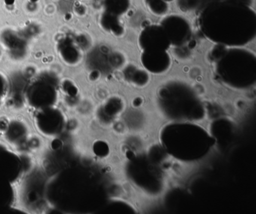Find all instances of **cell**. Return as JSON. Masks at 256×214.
Returning a JSON list of instances; mask_svg holds the SVG:
<instances>
[{"label":"cell","mask_w":256,"mask_h":214,"mask_svg":"<svg viewBox=\"0 0 256 214\" xmlns=\"http://www.w3.org/2000/svg\"><path fill=\"white\" fill-rule=\"evenodd\" d=\"M203 35L216 44L242 46L256 36V13L252 7L227 0L204 7L198 16Z\"/></svg>","instance_id":"1"},{"label":"cell","mask_w":256,"mask_h":214,"mask_svg":"<svg viewBox=\"0 0 256 214\" xmlns=\"http://www.w3.org/2000/svg\"><path fill=\"white\" fill-rule=\"evenodd\" d=\"M217 77L226 86L246 89L256 81V57L241 46L216 44L210 52Z\"/></svg>","instance_id":"2"},{"label":"cell","mask_w":256,"mask_h":214,"mask_svg":"<svg viewBox=\"0 0 256 214\" xmlns=\"http://www.w3.org/2000/svg\"><path fill=\"white\" fill-rule=\"evenodd\" d=\"M58 80L52 73H42L28 85L25 98L28 104L36 109L54 106L58 100Z\"/></svg>","instance_id":"3"},{"label":"cell","mask_w":256,"mask_h":214,"mask_svg":"<svg viewBox=\"0 0 256 214\" xmlns=\"http://www.w3.org/2000/svg\"><path fill=\"white\" fill-rule=\"evenodd\" d=\"M36 128L47 137L60 134L66 125L64 112L54 106L38 109L34 118Z\"/></svg>","instance_id":"4"},{"label":"cell","mask_w":256,"mask_h":214,"mask_svg":"<svg viewBox=\"0 0 256 214\" xmlns=\"http://www.w3.org/2000/svg\"><path fill=\"white\" fill-rule=\"evenodd\" d=\"M160 25L164 28L170 45L180 46L190 41L192 30L190 22L181 15L172 14L162 19Z\"/></svg>","instance_id":"5"},{"label":"cell","mask_w":256,"mask_h":214,"mask_svg":"<svg viewBox=\"0 0 256 214\" xmlns=\"http://www.w3.org/2000/svg\"><path fill=\"white\" fill-rule=\"evenodd\" d=\"M138 44L143 51H167L172 46L166 30L160 24L144 27L139 34Z\"/></svg>","instance_id":"6"},{"label":"cell","mask_w":256,"mask_h":214,"mask_svg":"<svg viewBox=\"0 0 256 214\" xmlns=\"http://www.w3.org/2000/svg\"><path fill=\"white\" fill-rule=\"evenodd\" d=\"M140 61L144 68L154 74L168 71L172 65V58L167 51H143Z\"/></svg>","instance_id":"7"},{"label":"cell","mask_w":256,"mask_h":214,"mask_svg":"<svg viewBox=\"0 0 256 214\" xmlns=\"http://www.w3.org/2000/svg\"><path fill=\"white\" fill-rule=\"evenodd\" d=\"M82 47L78 37L76 40L72 36H64L58 43L60 58L68 65H77L80 62L83 57Z\"/></svg>","instance_id":"8"},{"label":"cell","mask_w":256,"mask_h":214,"mask_svg":"<svg viewBox=\"0 0 256 214\" xmlns=\"http://www.w3.org/2000/svg\"><path fill=\"white\" fill-rule=\"evenodd\" d=\"M0 42L8 48L10 50H18L22 48H26V40L23 36L19 34L17 30L11 28H6L2 30L0 33Z\"/></svg>","instance_id":"9"},{"label":"cell","mask_w":256,"mask_h":214,"mask_svg":"<svg viewBox=\"0 0 256 214\" xmlns=\"http://www.w3.org/2000/svg\"><path fill=\"white\" fill-rule=\"evenodd\" d=\"M100 23L104 31L114 36H122L125 32L124 25L121 23L120 17L103 12L100 15Z\"/></svg>","instance_id":"10"},{"label":"cell","mask_w":256,"mask_h":214,"mask_svg":"<svg viewBox=\"0 0 256 214\" xmlns=\"http://www.w3.org/2000/svg\"><path fill=\"white\" fill-rule=\"evenodd\" d=\"M124 77L130 83L137 86H145L149 82V74L148 72L133 64L126 67L124 70Z\"/></svg>","instance_id":"11"},{"label":"cell","mask_w":256,"mask_h":214,"mask_svg":"<svg viewBox=\"0 0 256 214\" xmlns=\"http://www.w3.org/2000/svg\"><path fill=\"white\" fill-rule=\"evenodd\" d=\"M26 131L28 127H26V124L19 122V121H14L7 125L5 130L6 139L10 143H18L26 138L28 134Z\"/></svg>","instance_id":"12"},{"label":"cell","mask_w":256,"mask_h":214,"mask_svg":"<svg viewBox=\"0 0 256 214\" xmlns=\"http://www.w3.org/2000/svg\"><path fill=\"white\" fill-rule=\"evenodd\" d=\"M130 5L131 0H102V11L121 17L128 11Z\"/></svg>","instance_id":"13"},{"label":"cell","mask_w":256,"mask_h":214,"mask_svg":"<svg viewBox=\"0 0 256 214\" xmlns=\"http://www.w3.org/2000/svg\"><path fill=\"white\" fill-rule=\"evenodd\" d=\"M150 11L156 16H163L168 11L169 5L164 0H144Z\"/></svg>","instance_id":"14"},{"label":"cell","mask_w":256,"mask_h":214,"mask_svg":"<svg viewBox=\"0 0 256 214\" xmlns=\"http://www.w3.org/2000/svg\"><path fill=\"white\" fill-rule=\"evenodd\" d=\"M178 7L185 13L200 10V0H176Z\"/></svg>","instance_id":"15"},{"label":"cell","mask_w":256,"mask_h":214,"mask_svg":"<svg viewBox=\"0 0 256 214\" xmlns=\"http://www.w3.org/2000/svg\"><path fill=\"white\" fill-rule=\"evenodd\" d=\"M60 87L64 93L71 97H74L78 91L76 84L68 79H64L60 83Z\"/></svg>","instance_id":"16"},{"label":"cell","mask_w":256,"mask_h":214,"mask_svg":"<svg viewBox=\"0 0 256 214\" xmlns=\"http://www.w3.org/2000/svg\"><path fill=\"white\" fill-rule=\"evenodd\" d=\"M8 90V81L6 76L0 71V103L6 97Z\"/></svg>","instance_id":"17"},{"label":"cell","mask_w":256,"mask_h":214,"mask_svg":"<svg viewBox=\"0 0 256 214\" xmlns=\"http://www.w3.org/2000/svg\"><path fill=\"white\" fill-rule=\"evenodd\" d=\"M227 1H232V2L239 3V4L250 6V7H252V5L253 4V2H254V0H227Z\"/></svg>","instance_id":"18"},{"label":"cell","mask_w":256,"mask_h":214,"mask_svg":"<svg viewBox=\"0 0 256 214\" xmlns=\"http://www.w3.org/2000/svg\"><path fill=\"white\" fill-rule=\"evenodd\" d=\"M220 1V0H200L202 1V6H200V10L204 8V7H206L208 4H210V3L215 2V1Z\"/></svg>","instance_id":"19"},{"label":"cell","mask_w":256,"mask_h":214,"mask_svg":"<svg viewBox=\"0 0 256 214\" xmlns=\"http://www.w3.org/2000/svg\"><path fill=\"white\" fill-rule=\"evenodd\" d=\"M164 1H167V2H169V1H174V0H164Z\"/></svg>","instance_id":"20"}]
</instances>
